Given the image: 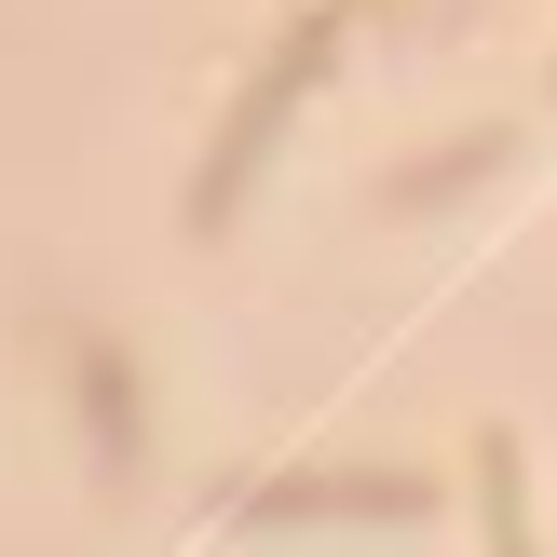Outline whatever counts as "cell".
I'll return each mask as SVG.
<instances>
[{
    "label": "cell",
    "mask_w": 557,
    "mask_h": 557,
    "mask_svg": "<svg viewBox=\"0 0 557 557\" xmlns=\"http://www.w3.org/2000/svg\"><path fill=\"white\" fill-rule=\"evenodd\" d=\"M326 54H341V0H326V14H299L286 41L259 54V96H245V109H232V136L205 150V190H190V232H232V205H245V177H259L272 123H286V109L313 96V69H326Z\"/></svg>",
    "instance_id": "cell-1"
},
{
    "label": "cell",
    "mask_w": 557,
    "mask_h": 557,
    "mask_svg": "<svg viewBox=\"0 0 557 557\" xmlns=\"http://www.w3.org/2000/svg\"><path fill=\"white\" fill-rule=\"evenodd\" d=\"M476 490H490V557H544V544H531V504H517V449H504V435L476 449Z\"/></svg>",
    "instance_id": "cell-4"
},
{
    "label": "cell",
    "mask_w": 557,
    "mask_h": 557,
    "mask_svg": "<svg viewBox=\"0 0 557 557\" xmlns=\"http://www.w3.org/2000/svg\"><path fill=\"white\" fill-rule=\"evenodd\" d=\"M245 517L259 531H299V517H422V476H272Z\"/></svg>",
    "instance_id": "cell-2"
},
{
    "label": "cell",
    "mask_w": 557,
    "mask_h": 557,
    "mask_svg": "<svg viewBox=\"0 0 557 557\" xmlns=\"http://www.w3.org/2000/svg\"><path fill=\"white\" fill-rule=\"evenodd\" d=\"M69 381L96 395V462H109V476H136V395H123V354L82 341V354H69Z\"/></svg>",
    "instance_id": "cell-3"
}]
</instances>
